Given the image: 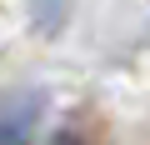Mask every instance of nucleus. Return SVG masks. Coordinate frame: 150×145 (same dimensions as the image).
I'll return each mask as SVG.
<instances>
[{
  "label": "nucleus",
  "instance_id": "f257e3e1",
  "mask_svg": "<svg viewBox=\"0 0 150 145\" xmlns=\"http://www.w3.org/2000/svg\"><path fill=\"white\" fill-rule=\"evenodd\" d=\"M45 85H10L0 90V145H30L45 120Z\"/></svg>",
  "mask_w": 150,
  "mask_h": 145
},
{
  "label": "nucleus",
  "instance_id": "f03ea898",
  "mask_svg": "<svg viewBox=\"0 0 150 145\" xmlns=\"http://www.w3.org/2000/svg\"><path fill=\"white\" fill-rule=\"evenodd\" d=\"M70 5H75V0H25L30 30H35L40 40H55V35L70 25Z\"/></svg>",
  "mask_w": 150,
  "mask_h": 145
},
{
  "label": "nucleus",
  "instance_id": "7ed1b4c3",
  "mask_svg": "<svg viewBox=\"0 0 150 145\" xmlns=\"http://www.w3.org/2000/svg\"><path fill=\"white\" fill-rule=\"evenodd\" d=\"M45 145H85V140H80V135H70V130H60V135H50Z\"/></svg>",
  "mask_w": 150,
  "mask_h": 145
}]
</instances>
